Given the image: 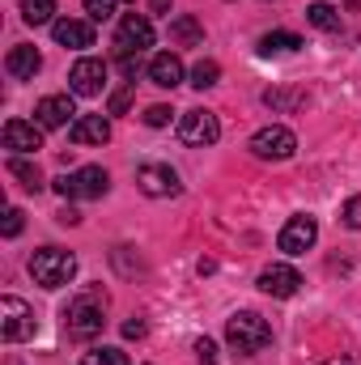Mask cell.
Wrapping results in <instances>:
<instances>
[{
    "label": "cell",
    "mask_w": 361,
    "mask_h": 365,
    "mask_svg": "<svg viewBox=\"0 0 361 365\" xmlns=\"http://www.w3.org/2000/svg\"><path fill=\"white\" fill-rule=\"evenodd\" d=\"M64 327H68V336H77V340H93V336L106 327V293H102V289H81V293L68 302V310H64Z\"/></svg>",
    "instance_id": "obj_1"
},
{
    "label": "cell",
    "mask_w": 361,
    "mask_h": 365,
    "mask_svg": "<svg viewBox=\"0 0 361 365\" xmlns=\"http://www.w3.org/2000/svg\"><path fill=\"white\" fill-rule=\"evenodd\" d=\"M34 119H39L43 132H56V128H73L81 115H77V106H73L68 93H47V98L34 106Z\"/></svg>",
    "instance_id": "obj_10"
},
{
    "label": "cell",
    "mask_w": 361,
    "mask_h": 365,
    "mask_svg": "<svg viewBox=\"0 0 361 365\" xmlns=\"http://www.w3.org/2000/svg\"><path fill=\"white\" fill-rule=\"evenodd\" d=\"M306 21H310L315 30L336 34V30H340V9H332V4H323V0H319V4H310V9H306Z\"/></svg>",
    "instance_id": "obj_21"
},
{
    "label": "cell",
    "mask_w": 361,
    "mask_h": 365,
    "mask_svg": "<svg viewBox=\"0 0 361 365\" xmlns=\"http://www.w3.org/2000/svg\"><path fill=\"white\" fill-rule=\"evenodd\" d=\"M21 225H26V212H21V208H9V212H4V225H0V234H4V238H17V234H21Z\"/></svg>",
    "instance_id": "obj_26"
},
{
    "label": "cell",
    "mask_w": 361,
    "mask_h": 365,
    "mask_svg": "<svg viewBox=\"0 0 361 365\" xmlns=\"http://www.w3.org/2000/svg\"><path fill=\"white\" fill-rule=\"evenodd\" d=\"M128 106H132V86L111 93V115H128Z\"/></svg>",
    "instance_id": "obj_32"
},
{
    "label": "cell",
    "mask_w": 361,
    "mask_h": 365,
    "mask_svg": "<svg viewBox=\"0 0 361 365\" xmlns=\"http://www.w3.org/2000/svg\"><path fill=\"white\" fill-rule=\"evenodd\" d=\"M0 140H4V149L13 158H30V153L43 149V128L39 123H26V119H9L4 132H0Z\"/></svg>",
    "instance_id": "obj_12"
},
{
    "label": "cell",
    "mask_w": 361,
    "mask_h": 365,
    "mask_svg": "<svg viewBox=\"0 0 361 365\" xmlns=\"http://www.w3.org/2000/svg\"><path fill=\"white\" fill-rule=\"evenodd\" d=\"M51 34H56V43H60V47H73V51L93 47V26H90V21H77V17H56Z\"/></svg>",
    "instance_id": "obj_16"
},
{
    "label": "cell",
    "mask_w": 361,
    "mask_h": 365,
    "mask_svg": "<svg viewBox=\"0 0 361 365\" xmlns=\"http://www.w3.org/2000/svg\"><path fill=\"white\" fill-rule=\"evenodd\" d=\"M225 340H230L234 353L251 357V353H264L272 344V327H268V319H260L255 310H238V314H230V323H225Z\"/></svg>",
    "instance_id": "obj_2"
},
{
    "label": "cell",
    "mask_w": 361,
    "mask_h": 365,
    "mask_svg": "<svg viewBox=\"0 0 361 365\" xmlns=\"http://www.w3.org/2000/svg\"><path fill=\"white\" fill-rule=\"evenodd\" d=\"M123 336H128V340H141V336H145V319H128V323H123Z\"/></svg>",
    "instance_id": "obj_33"
},
{
    "label": "cell",
    "mask_w": 361,
    "mask_h": 365,
    "mask_svg": "<svg viewBox=\"0 0 361 365\" xmlns=\"http://www.w3.org/2000/svg\"><path fill=\"white\" fill-rule=\"evenodd\" d=\"M30 276L43 289H64L77 276V255L73 251H60V247H43V251L30 255Z\"/></svg>",
    "instance_id": "obj_3"
},
{
    "label": "cell",
    "mask_w": 361,
    "mask_h": 365,
    "mask_svg": "<svg viewBox=\"0 0 361 365\" xmlns=\"http://www.w3.org/2000/svg\"><path fill=\"white\" fill-rule=\"evenodd\" d=\"M106 187H111V175H106L102 166H81V170L56 179V191H60L64 200H102Z\"/></svg>",
    "instance_id": "obj_5"
},
{
    "label": "cell",
    "mask_w": 361,
    "mask_h": 365,
    "mask_svg": "<svg viewBox=\"0 0 361 365\" xmlns=\"http://www.w3.org/2000/svg\"><path fill=\"white\" fill-rule=\"evenodd\" d=\"M149 81L162 86V90H175V86L183 81V60L175 56V51L153 56V60H149Z\"/></svg>",
    "instance_id": "obj_18"
},
{
    "label": "cell",
    "mask_w": 361,
    "mask_h": 365,
    "mask_svg": "<svg viewBox=\"0 0 361 365\" xmlns=\"http://www.w3.org/2000/svg\"><path fill=\"white\" fill-rule=\"evenodd\" d=\"M9 175L21 182L26 191H39V187H43V175H39V166H34V162H26V158H9Z\"/></svg>",
    "instance_id": "obj_23"
},
{
    "label": "cell",
    "mask_w": 361,
    "mask_h": 365,
    "mask_svg": "<svg viewBox=\"0 0 361 365\" xmlns=\"http://www.w3.org/2000/svg\"><path fill=\"white\" fill-rule=\"evenodd\" d=\"M43 68V56L30 47V43H17V47H9V56H4V73L13 77V81H34V73Z\"/></svg>",
    "instance_id": "obj_15"
},
{
    "label": "cell",
    "mask_w": 361,
    "mask_h": 365,
    "mask_svg": "<svg viewBox=\"0 0 361 365\" xmlns=\"http://www.w3.org/2000/svg\"><path fill=\"white\" fill-rule=\"evenodd\" d=\"M195 361L200 365H217V344L204 336V340H195Z\"/></svg>",
    "instance_id": "obj_31"
},
{
    "label": "cell",
    "mask_w": 361,
    "mask_h": 365,
    "mask_svg": "<svg viewBox=\"0 0 361 365\" xmlns=\"http://www.w3.org/2000/svg\"><path fill=\"white\" fill-rule=\"evenodd\" d=\"M260 289L268 297H293L302 289V276H298V268H289V264H272V268L260 272Z\"/></svg>",
    "instance_id": "obj_14"
},
{
    "label": "cell",
    "mask_w": 361,
    "mask_h": 365,
    "mask_svg": "<svg viewBox=\"0 0 361 365\" xmlns=\"http://www.w3.org/2000/svg\"><path fill=\"white\" fill-rule=\"evenodd\" d=\"M30 336H34V310H30L21 297L4 293V297H0V340H4V344H21V340H30Z\"/></svg>",
    "instance_id": "obj_4"
},
{
    "label": "cell",
    "mask_w": 361,
    "mask_h": 365,
    "mask_svg": "<svg viewBox=\"0 0 361 365\" xmlns=\"http://www.w3.org/2000/svg\"><path fill=\"white\" fill-rule=\"evenodd\" d=\"M171 9V0H153V13H166Z\"/></svg>",
    "instance_id": "obj_35"
},
{
    "label": "cell",
    "mask_w": 361,
    "mask_h": 365,
    "mask_svg": "<svg viewBox=\"0 0 361 365\" xmlns=\"http://www.w3.org/2000/svg\"><path fill=\"white\" fill-rule=\"evenodd\" d=\"M171 38H175V43H183V47H195V43L204 38V26H200L195 17H187V13H183V17H175V21H171Z\"/></svg>",
    "instance_id": "obj_22"
},
{
    "label": "cell",
    "mask_w": 361,
    "mask_h": 365,
    "mask_svg": "<svg viewBox=\"0 0 361 365\" xmlns=\"http://www.w3.org/2000/svg\"><path fill=\"white\" fill-rule=\"evenodd\" d=\"M119 68H123L128 81H136V73H141V51H119Z\"/></svg>",
    "instance_id": "obj_28"
},
{
    "label": "cell",
    "mask_w": 361,
    "mask_h": 365,
    "mask_svg": "<svg viewBox=\"0 0 361 365\" xmlns=\"http://www.w3.org/2000/svg\"><path fill=\"white\" fill-rule=\"evenodd\" d=\"M73 145H106L111 140V119L106 115H81L73 128H68Z\"/></svg>",
    "instance_id": "obj_17"
},
{
    "label": "cell",
    "mask_w": 361,
    "mask_h": 365,
    "mask_svg": "<svg viewBox=\"0 0 361 365\" xmlns=\"http://www.w3.org/2000/svg\"><path fill=\"white\" fill-rule=\"evenodd\" d=\"M102 86H106V60L81 56L73 64V73H68V90L77 93V98H93V93H102Z\"/></svg>",
    "instance_id": "obj_11"
},
{
    "label": "cell",
    "mask_w": 361,
    "mask_h": 365,
    "mask_svg": "<svg viewBox=\"0 0 361 365\" xmlns=\"http://www.w3.org/2000/svg\"><path fill=\"white\" fill-rule=\"evenodd\" d=\"M145 47H153V26H149V17H141V13H128V17L119 21L115 51H145Z\"/></svg>",
    "instance_id": "obj_13"
},
{
    "label": "cell",
    "mask_w": 361,
    "mask_h": 365,
    "mask_svg": "<svg viewBox=\"0 0 361 365\" xmlns=\"http://www.w3.org/2000/svg\"><path fill=\"white\" fill-rule=\"evenodd\" d=\"M115 4L119 0H86V13H90L93 21H106V17H115Z\"/></svg>",
    "instance_id": "obj_27"
},
{
    "label": "cell",
    "mask_w": 361,
    "mask_h": 365,
    "mask_svg": "<svg viewBox=\"0 0 361 365\" xmlns=\"http://www.w3.org/2000/svg\"><path fill=\"white\" fill-rule=\"evenodd\" d=\"M319 365H353V357H327V361H319Z\"/></svg>",
    "instance_id": "obj_34"
},
{
    "label": "cell",
    "mask_w": 361,
    "mask_h": 365,
    "mask_svg": "<svg viewBox=\"0 0 361 365\" xmlns=\"http://www.w3.org/2000/svg\"><path fill=\"white\" fill-rule=\"evenodd\" d=\"M217 136H221V123H217V115H213V110L195 106V110H183V115H179V140H183V145L204 149V145H213Z\"/></svg>",
    "instance_id": "obj_7"
},
{
    "label": "cell",
    "mask_w": 361,
    "mask_h": 365,
    "mask_svg": "<svg viewBox=\"0 0 361 365\" xmlns=\"http://www.w3.org/2000/svg\"><path fill=\"white\" fill-rule=\"evenodd\" d=\"M345 225L349 230H361V195H349L345 200Z\"/></svg>",
    "instance_id": "obj_30"
},
{
    "label": "cell",
    "mask_w": 361,
    "mask_h": 365,
    "mask_svg": "<svg viewBox=\"0 0 361 365\" xmlns=\"http://www.w3.org/2000/svg\"><path fill=\"white\" fill-rule=\"evenodd\" d=\"M26 26H56V0H21Z\"/></svg>",
    "instance_id": "obj_20"
},
{
    "label": "cell",
    "mask_w": 361,
    "mask_h": 365,
    "mask_svg": "<svg viewBox=\"0 0 361 365\" xmlns=\"http://www.w3.org/2000/svg\"><path fill=\"white\" fill-rule=\"evenodd\" d=\"M221 81V64L217 60H200L195 68H191V86L195 90H208V86H217Z\"/></svg>",
    "instance_id": "obj_24"
},
{
    "label": "cell",
    "mask_w": 361,
    "mask_h": 365,
    "mask_svg": "<svg viewBox=\"0 0 361 365\" xmlns=\"http://www.w3.org/2000/svg\"><path fill=\"white\" fill-rule=\"evenodd\" d=\"M136 187H141L149 200H171V195L183 191L179 175H175L171 166H162V162H145V166L136 170Z\"/></svg>",
    "instance_id": "obj_9"
},
{
    "label": "cell",
    "mask_w": 361,
    "mask_h": 365,
    "mask_svg": "<svg viewBox=\"0 0 361 365\" xmlns=\"http://www.w3.org/2000/svg\"><path fill=\"white\" fill-rule=\"evenodd\" d=\"M298 47H306L293 30H272V34H264L260 38V51L264 56H289V51H298Z\"/></svg>",
    "instance_id": "obj_19"
},
{
    "label": "cell",
    "mask_w": 361,
    "mask_h": 365,
    "mask_svg": "<svg viewBox=\"0 0 361 365\" xmlns=\"http://www.w3.org/2000/svg\"><path fill=\"white\" fill-rule=\"evenodd\" d=\"M171 115H175V110L158 102V106H149V110H145V123H149V128H166V123H171Z\"/></svg>",
    "instance_id": "obj_29"
},
{
    "label": "cell",
    "mask_w": 361,
    "mask_h": 365,
    "mask_svg": "<svg viewBox=\"0 0 361 365\" xmlns=\"http://www.w3.org/2000/svg\"><path fill=\"white\" fill-rule=\"evenodd\" d=\"M251 153H255L260 162H289V158L298 153V136H293L289 128H280V123L260 128V132L251 136Z\"/></svg>",
    "instance_id": "obj_6"
},
{
    "label": "cell",
    "mask_w": 361,
    "mask_h": 365,
    "mask_svg": "<svg viewBox=\"0 0 361 365\" xmlns=\"http://www.w3.org/2000/svg\"><path fill=\"white\" fill-rule=\"evenodd\" d=\"M81 365H128V353L123 349H93L81 357Z\"/></svg>",
    "instance_id": "obj_25"
},
{
    "label": "cell",
    "mask_w": 361,
    "mask_h": 365,
    "mask_svg": "<svg viewBox=\"0 0 361 365\" xmlns=\"http://www.w3.org/2000/svg\"><path fill=\"white\" fill-rule=\"evenodd\" d=\"M315 238H319V221L315 217H289L280 225V234H276V247L285 255H306L315 247Z\"/></svg>",
    "instance_id": "obj_8"
}]
</instances>
